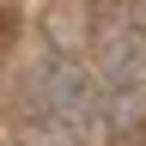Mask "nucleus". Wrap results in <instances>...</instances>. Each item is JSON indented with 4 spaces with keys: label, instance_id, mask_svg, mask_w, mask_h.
Masks as SVG:
<instances>
[{
    "label": "nucleus",
    "instance_id": "nucleus-1",
    "mask_svg": "<svg viewBox=\"0 0 146 146\" xmlns=\"http://www.w3.org/2000/svg\"><path fill=\"white\" fill-rule=\"evenodd\" d=\"M36 110L55 128H85L91 122V79L79 67H49L43 85H36Z\"/></svg>",
    "mask_w": 146,
    "mask_h": 146
},
{
    "label": "nucleus",
    "instance_id": "nucleus-2",
    "mask_svg": "<svg viewBox=\"0 0 146 146\" xmlns=\"http://www.w3.org/2000/svg\"><path fill=\"white\" fill-rule=\"evenodd\" d=\"M12 36H18V18H12V12H0V61H6V49H12Z\"/></svg>",
    "mask_w": 146,
    "mask_h": 146
}]
</instances>
